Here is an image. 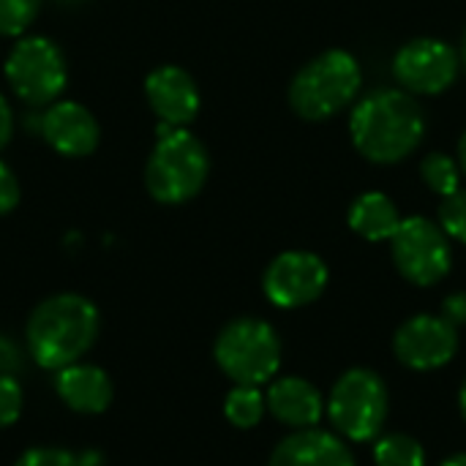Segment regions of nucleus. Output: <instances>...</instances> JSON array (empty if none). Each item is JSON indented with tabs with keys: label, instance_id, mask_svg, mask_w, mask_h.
<instances>
[{
	"label": "nucleus",
	"instance_id": "obj_13",
	"mask_svg": "<svg viewBox=\"0 0 466 466\" xmlns=\"http://www.w3.org/2000/svg\"><path fill=\"white\" fill-rule=\"evenodd\" d=\"M145 96L158 123L186 128L199 112V90L194 76L180 66H158L145 79Z\"/></svg>",
	"mask_w": 466,
	"mask_h": 466
},
{
	"label": "nucleus",
	"instance_id": "obj_5",
	"mask_svg": "<svg viewBox=\"0 0 466 466\" xmlns=\"http://www.w3.org/2000/svg\"><path fill=\"white\" fill-rule=\"evenodd\" d=\"M213 355L218 369L235 385L259 388L273 380L281 366V341L268 322L240 317L218 333Z\"/></svg>",
	"mask_w": 466,
	"mask_h": 466
},
{
	"label": "nucleus",
	"instance_id": "obj_18",
	"mask_svg": "<svg viewBox=\"0 0 466 466\" xmlns=\"http://www.w3.org/2000/svg\"><path fill=\"white\" fill-rule=\"evenodd\" d=\"M268 410L265 396L251 385H235L224 401V415L235 429H254Z\"/></svg>",
	"mask_w": 466,
	"mask_h": 466
},
{
	"label": "nucleus",
	"instance_id": "obj_9",
	"mask_svg": "<svg viewBox=\"0 0 466 466\" xmlns=\"http://www.w3.org/2000/svg\"><path fill=\"white\" fill-rule=\"evenodd\" d=\"M265 295L279 309H300L314 303L328 287V268L311 251L279 254L262 279Z\"/></svg>",
	"mask_w": 466,
	"mask_h": 466
},
{
	"label": "nucleus",
	"instance_id": "obj_3",
	"mask_svg": "<svg viewBox=\"0 0 466 466\" xmlns=\"http://www.w3.org/2000/svg\"><path fill=\"white\" fill-rule=\"evenodd\" d=\"M210 172V158L199 137L188 128L158 123L156 145L145 167V186L161 205H183L194 199Z\"/></svg>",
	"mask_w": 466,
	"mask_h": 466
},
{
	"label": "nucleus",
	"instance_id": "obj_19",
	"mask_svg": "<svg viewBox=\"0 0 466 466\" xmlns=\"http://www.w3.org/2000/svg\"><path fill=\"white\" fill-rule=\"evenodd\" d=\"M374 461L377 466H426V453L418 440L407 434H390L374 445Z\"/></svg>",
	"mask_w": 466,
	"mask_h": 466
},
{
	"label": "nucleus",
	"instance_id": "obj_32",
	"mask_svg": "<svg viewBox=\"0 0 466 466\" xmlns=\"http://www.w3.org/2000/svg\"><path fill=\"white\" fill-rule=\"evenodd\" d=\"M461 55H464V66H466V35H464V49H461Z\"/></svg>",
	"mask_w": 466,
	"mask_h": 466
},
{
	"label": "nucleus",
	"instance_id": "obj_21",
	"mask_svg": "<svg viewBox=\"0 0 466 466\" xmlns=\"http://www.w3.org/2000/svg\"><path fill=\"white\" fill-rule=\"evenodd\" d=\"M16 466H101V456L96 451L71 453L63 448H30L19 456Z\"/></svg>",
	"mask_w": 466,
	"mask_h": 466
},
{
	"label": "nucleus",
	"instance_id": "obj_6",
	"mask_svg": "<svg viewBox=\"0 0 466 466\" xmlns=\"http://www.w3.org/2000/svg\"><path fill=\"white\" fill-rule=\"evenodd\" d=\"M3 74L11 93L30 109L55 104L68 82L63 52L44 35L19 38L5 57Z\"/></svg>",
	"mask_w": 466,
	"mask_h": 466
},
{
	"label": "nucleus",
	"instance_id": "obj_29",
	"mask_svg": "<svg viewBox=\"0 0 466 466\" xmlns=\"http://www.w3.org/2000/svg\"><path fill=\"white\" fill-rule=\"evenodd\" d=\"M440 466H466V453H459V456H451L448 461H442Z\"/></svg>",
	"mask_w": 466,
	"mask_h": 466
},
{
	"label": "nucleus",
	"instance_id": "obj_23",
	"mask_svg": "<svg viewBox=\"0 0 466 466\" xmlns=\"http://www.w3.org/2000/svg\"><path fill=\"white\" fill-rule=\"evenodd\" d=\"M440 221L445 235L461 240L466 246V191H456L451 197H445L442 208H440Z\"/></svg>",
	"mask_w": 466,
	"mask_h": 466
},
{
	"label": "nucleus",
	"instance_id": "obj_33",
	"mask_svg": "<svg viewBox=\"0 0 466 466\" xmlns=\"http://www.w3.org/2000/svg\"><path fill=\"white\" fill-rule=\"evenodd\" d=\"M60 3H79V0H60Z\"/></svg>",
	"mask_w": 466,
	"mask_h": 466
},
{
	"label": "nucleus",
	"instance_id": "obj_15",
	"mask_svg": "<svg viewBox=\"0 0 466 466\" xmlns=\"http://www.w3.org/2000/svg\"><path fill=\"white\" fill-rule=\"evenodd\" d=\"M55 390L63 404L82 415H98L112 404V380L104 369L90 363H71L57 371Z\"/></svg>",
	"mask_w": 466,
	"mask_h": 466
},
{
	"label": "nucleus",
	"instance_id": "obj_30",
	"mask_svg": "<svg viewBox=\"0 0 466 466\" xmlns=\"http://www.w3.org/2000/svg\"><path fill=\"white\" fill-rule=\"evenodd\" d=\"M459 161H461V169H464L466 175V134L461 137V142H459Z\"/></svg>",
	"mask_w": 466,
	"mask_h": 466
},
{
	"label": "nucleus",
	"instance_id": "obj_20",
	"mask_svg": "<svg viewBox=\"0 0 466 466\" xmlns=\"http://www.w3.org/2000/svg\"><path fill=\"white\" fill-rule=\"evenodd\" d=\"M420 175H423L426 186L440 197H451V194L461 191V169L445 153L426 156L420 164Z\"/></svg>",
	"mask_w": 466,
	"mask_h": 466
},
{
	"label": "nucleus",
	"instance_id": "obj_25",
	"mask_svg": "<svg viewBox=\"0 0 466 466\" xmlns=\"http://www.w3.org/2000/svg\"><path fill=\"white\" fill-rule=\"evenodd\" d=\"M19 180L14 175V169L0 161V216H8L16 205H19Z\"/></svg>",
	"mask_w": 466,
	"mask_h": 466
},
{
	"label": "nucleus",
	"instance_id": "obj_10",
	"mask_svg": "<svg viewBox=\"0 0 466 466\" xmlns=\"http://www.w3.org/2000/svg\"><path fill=\"white\" fill-rule=\"evenodd\" d=\"M393 74L410 93L437 96L456 82L459 55L440 38H415L396 55Z\"/></svg>",
	"mask_w": 466,
	"mask_h": 466
},
{
	"label": "nucleus",
	"instance_id": "obj_27",
	"mask_svg": "<svg viewBox=\"0 0 466 466\" xmlns=\"http://www.w3.org/2000/svg\"><path fill=\"white\" fill-rule=\"evenodd\" d=\"M14 126H16L14 109H11V104L5 101V96L0 93V150L11 142V137H14Z\"/></svg>",
	"mask_w": 466,
	"mask_h": 466
},
{
	"label": "nucleus",
	"instance_id": "obj_26",
	"mask_svg": "<svg viewBox=\"0 0 466 466\" xmlns=\"http://www.w3.org/2000/svg\"><path fill=\"white\" fill-rule=\"evenodd\" d=\"M442 317H445L453 328L466 325V292H456V295H451V298L442 303Z\"/></svg>",
	"mask_w": 466,
	"mask_h": 466
},
{
	"label": "nucleus",
	"instance_id": "obj_1",
	"mask_svg": "<svg viewBox=\"0 0 466 466\" xmlns=\"http://www.w3.org/2000/svg\"><path fill=\"white\" fill-rule=\"evenodd\" d=\"M101 328L98 309L93 300L76 292H60L41 300L25 328L30 358L41 369L60 371L96 344Z\"/></svg>",
	"mask_w": 466,
	"mask_h": 466
},
{
	"label": "nucleus",
	"instance_id": "obj_11",
	"mask_svg": "<svg viewBox=\"0 0 466 466\" xmlns=\"http://www.w3.org/2000/svg\"><path fill=\"white\" fill-rule=\"evenodd\" d=\"M396 358L415 371L448 366L459 352V333L445 317L420 314L407 319L393 339Z\"/></svg>",
	"mask_w": 466,
	"mask_h": 466
},
{
	"label": "nucleus",
	"instance_id": "obj_12",
	"mask_svg": "<svg viewBox=\"0 0 466 466\" xmlns=\"http://www.w3.org/2000/svg\"><path fill=\"white\" fill-rule=\"evenodd\" d=\"M38 131L44 142L66 158H85L101 142V128L93 112L85 104L66 98H57L55 104L44 106Z\"/></svg>",
	"mask_w": 466,
	"mask_h": 466
},
{
	"label": "nucleus",
	"instance_id": "obj_16",
	"mask_svg": "<svg viewBox=\"0 0 466 466\" xmlns=\"http://www.w3.org/2000/svg\"><path fill=\"white\" fill-rule=\"evenodd\" d=\"M268 410L270 415L292 429H311L322 420L325 412V401L319 396V390L300 380V377H284L276 380L268 390Z\"/></svg>",
	"mask_w": 466,
	"mask_h": 466
},
{
	"label": "nucleus",
	"instance_id": "obj_8",
	"mask_svg": "<svg viewBox=\"0 0 466 466\" xmlns=\"http://www.w3.org/2000/svg\"><path fill=\"white\" fill-rule=\"evenodd\" d=\"M390 251L399 273L418 287H434L451 270V243L445 229L420 216L401 221L390 238Z\"/></svg>",
	"mask_w": 466,
	"mask_h": 466
},
{
	"label": "nucleus",
	"instance_id": "obj_31",
	"mask_svg": "<svg viewBox=\"0 0 466 466\" xmlns=\"http://www.w3.org/2000/svg\"><path fill=\"white\" fill-rule=\"evenodd\" d=\"M459 404H461V415H464L466 420V382L464 388H461V393H459Z\"/></svg>",
	"mask_w": 466,
	"mask_h": 466
},
{
	"label": "nucleus",
	"instance_id": "obj_4",
	"mask_svg": "<svg viewBox=\"0 0 466 466\" xmlns=\"http://www.w3.org/2000/svg\"><path fill=\"white\" fill-rule=\"evenodd\" d=\"M358 90V60L344 49H328L295 74L289 85V104L306 120H325L350 106Z\"/></svg>",
	"mask_w": 466,
	"mask_h": 466
},
{
	"label": "nucleus",
	"instance_id": "obj_22",
	"mask_svg": "<svg viewBox=\"0 0 466 466\" xmlns=\"http://www.w3.org/2000/svg\"><path fill=\"white\" fill-rule=\"evenodd\" d=\"M41 0H0V35H22L38 16Z\"/></svg>",
	"mask_w": 466,
	"mask_h": 466
},
{
	"label": "nucleus",
	"instance_id": "obj_7",
	"mask_svg": "<svg viewBox=\"0 0 466 466\" xmlns=\"http://www.w3.org/2000/svg\"><path fill=\"white\" fill-rule=\"evenodd\" d=\"M328 415L347 440H377L388 418V388L382 377L369 369H350L330 393Z\"/></svg>",
	"mask_w": 466,
	"mask_h": 466
},
{
	"label": "nucleus",
	"instance_id": "obj_14",
	"mask_svg": "<svg viewBox=\"0 0 466 466\" xmlns=\"http://www.w3.org/2000/svg\"><path fill=\"white\" fill-rule=\"evenodd\" d=\"M268 466H355V459L336 434L300 429L279 442Z\"/></svg>",
	"mask_w": 466,
	"mask_h": 466
},
{
	"label": "nucleus",
	"instance_id": "obj_28",
	"mask_svg": "<svg viewBox=\"0 0 466 466\" xmlns=\"http://www.w3.org/2000/svg\"><path fill=\"white\" fill-rule=\"evenodd\" d=\"M16 350H14V344L8 341V339H3L0 336V371H11V369H16Z\"/></svg>",
	"mask_w": 466,
	"mask_h": 466
},
{
	"label": "nucleus",
	"instance_id": "obj_17",
	"mask_svg": "<svg viewBox=\"0 0 466 466\" xmlns=\"http://www.w3.org/2000/svg\"><path fill=\"white\" fill-rule=\"evenodd\" d=\"M401 221L404 218L399 216V208L390 202V197L380 191H369L358 197L350 208V227L371 243L390 240L401 227Z\"/></svg>",
	"mask_w": 466,
	"mask_h": 466
},
{
	"label": "nucleus",
	"instance_id": "obj_24",
	"mask_svg": "<svg viewBox=\"0 0 466 466\" xmlns=\"http://www.w3.org/2000/svg\"><path fill=\"white\" fill-rule=\"evenodd\" d=\"M22 415V388L14 377H0V429H8Z\"/></svg>",
	"mask_w": 466,
	"mask_h": 466
},
{
	"label": "nucleus",
	"instance_id": "obj_2",
	"mask_svg": "<svg viewBox=\"0 0 466 466\" xmlns=\"http://www.w3.org/2000/svg\"><path fill=\"white\" fill-rule=\"evenodd\" d=\"M426 120L418 101L404 90H377L366 96L350 117V134L369 161L396 164L418 150Z\"/></svg>",
	"mask_w": 466,
	"mask_h": 466
}]
</instances>
